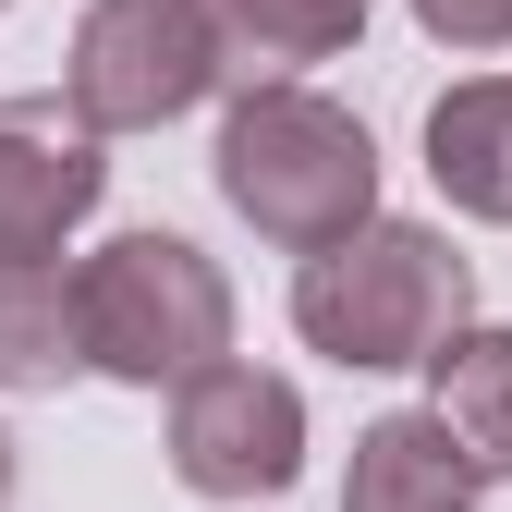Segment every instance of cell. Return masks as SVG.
<instances>
[{
    "mask_svg": "<svg viewBox=\"0 0 512 512\" xmlns=\"http://www.w3.org/2000/svg\"><path fill=\"white\" fill-rule=\"evenodd\" d=\"M220 25V61L256 86V74H305V61H342L366 37V0H208Z\"/></svg>",
    "mask_w": 512,
    "mask_h": 512,
    "instance_id": "30bf717a",
    "label": "cell"
},
{
    "mask_svg": "<svg viewBox=\"0 0 512 512\" xmlns=\"http://www.w3.org/2000/svg\"><path fill=\"white\" fill-rule=\"evenodd\" d=\"M488 476L452 452L439 415H378L354 427V476H342V512H476Z\"/></svg>",
    "mask_w": 512,
    "mask_h": 512,
    "instance_id": "52a82bcc",
    "label": "cell"
},
{
    "mask_svg": "<svg viewBox=\"0 0 512 512\" xmlns=\"http://www.w3.org/2000/svg\"><path fill=\"white\" fill-rule=\"evenodd\" d=\"M74 342L98 378L122 391H171V378H196L208 354H232V281L208 244L183 232H122L74 269Z\"/></svg>",
    "mask_w": 512,
    "mask_h": 512,
    "instance_id": "3957f363",
    "label": "cell"
},
{
    "mask_svg": "<svg viewBox=\"0 0 512 512\" xmlns=\"http://www.w3.org/2000/svg\"><path fill=\"white\" fill-rule=\"evenodd\" d=\"M415 25L439 49H512V0H415Z\"/></svg>",
    "mask_w": 512,
    "mask_h": 512,
    "instance_id": "7c38bea8",
    "label": "cell"
},
{
    "mask_svg": "<svg viewBox=\"0 0 512 512\" xmlns=\"http://www.w3.org/2000/svg\"><path fill=\"white\" fill-rule=\"evenodd\" d=\"M293 330L330 366H427L439 330H464V256L427 220H354L293 269Z\"/></svg>",
    "mask_w": 512,
    "mask_h": 512,
    "instance_id": "7a4b0ae2",
    "label": "cell"
},
{
    "mask_svg": "<svg viewBox=\"0 0 512 512\" xmlns=\"http://www.w3.org/2000/svg\"><path fill=\"white\" fill-rule=\"evenodd\" d=\"M0 13H13V0H0Z\"/></svg>",
    "mask_w": 512,
    "mask_h": 512,
    "instance_id": "5bb4252c",
    "label": "cell"
},
{
    "mask_svg": "<svg viewBox=\"0 0 512 512\" xmlns=\"http://www.w3.org/2000/svg\"><path fill=\"white\" fill-rule=\"evenodd\" d=\"M232 74L208 0H98L74 25V61H61V98H74L86 135H159L183 122L208 86Z\"/></svg>",
    "mask_w": 512,
    "mask_h": 512,
    "instance_id": "277c9868",
    "label": "cell"
},
{
    "mask_svg": "<svg viewBox=\"0 0 512 512\" xmlns=\"http://www.w3.org/2000/svg\"><path fill=\"white\" fill-rule=\"evenodd\" d=\"M427 183L464 220L512 232V74H476V86H452L427 110Z\"/></svg>",
    "mask_w": 512,
    "mask_h": 512,
    "instance_id": "ba28073f",
    "label": "cell"
},
{
    "mask_svg": "<svg viewBox=\"0 0 512 512\" xmlns=\"http://www.w3.org/2000/svg\"><path fill=\"white\" fill-rule=\"evenodd\" d=\"M86 366L74 342V281L49 256H0V391H61Z\"/></svg>",
    "mask_w": 512,
    "mask_h": 512,
    "instance_id": "8fae6325",
    "label": "cell"
},
{
    "mask_svg": "<svg viewBox=\"0 0 512 512\" xmlns=\"http://www.w3.org/2000/svg\"><path fill=\"white\" fill-rule=\"evenodd\" d=\"M220 196H232V220H256V244L317 256L354 220H378V147L342 98H317L293 74H256L220 122Z\"/></svg>",
    "mask_w": 512,
    "mask_h": 512,
    "instance_id": "6da1fadb",
    "label": "cell"
},
{
    "mask_svg": "<svg viewBox=\"0 0 512 512\" xmlns=\"http://www.w3.org/2000/svg\"><path fill=\"white\" fill-rule=\"evenodd\" d=\"M427 415L452 427V452L500 488L512 476V330H439L427 342Z\"/></svg>",
    "mask_w": 512,
    "mask_h": 512,
    "instance_id": "9c48e42d",
    "label": "cell"
},
{
    "mask_svg": "<svg viewBox=\"0 0 512 512\" xmlns=\"http://www.w3.org/2000/svg\"><path fill=\"white\" fill-rule=\"evenodd\" d=\"M171 476L196 500H281L305 476V391L208 354L196 378H171Z\"/></svg>",
    "mask_w": 512,
    "mask_h": 512,
    "instance_id": "5b68a950",
    "label": "cell"
},
{
    "mask_svg": "<svg viewBox=\"0 0 512 512\" xmlns=\"http://www.w3.org/2000/svg\"><path fill=\"white\" fill-rule=\"evenodd\" d=\"M98 183H110V159L61 98L0 110V256H61V232L98 208Z\"/></svg>",
    "mask_w": 512,
    "mask_h": 512,
    "instance_id": "8992f818",
    "label": "cell"
},
{
    "mask_svg": "<svg viewBox=\"0 0 512 512\" xmlns=\"http://www.w3.org/2000/svg\"><path fill=\"white\" fill-rule=\"evenodd\" d=\"M0 512H13V427H0Z\"/></svg>",
    "mask_w": 512,
    "mask_h": 512,
    "instance_id": "4fadbf2b",
    "label": "cell"
}]
</instances>
